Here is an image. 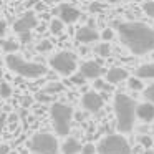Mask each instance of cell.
<instances>
[{"mask_svg": "<svg viewBox=\"0 0 154 154\" xmlns=\"http://www.w3.org/2000/svg\"><path fill=\"white\" fill-rule=\"evenodd\" d=\"M118 27V37L123 47L133 55H146L154 51V28L141 22H121Z\"/></svg>", "mask_w": 154, "mask_h": 154, "instance_id": "1", "label": "cell"}, {"mask_svg": "<svg viewBox=\"0 0 154 154\" xmlns=\"http://www.w3.org/2000/svg\"><path fill=\"white\" fill-rule=\"evenodd\" d=\"M136 101L124 93L114 96V113H116V128L119 133H129L134 128L136 121Z\"/></svg>", "mask_w": 154, "mask_h": 154, "instance_id": "2", "label": "cell"}, {"mask_svg": "<svg viewBox=\"0 0 154 154\" xmlns=\"http://www.w3.org/2000/svg\"><path fill=\"white\" fill-rule=\"evenodd\" d=\"M5 63H7L8 70H12L14 73L20 75L23 78H30V80L43 76L48 71L45 65L35 63V61H28V60H25V58L18 57L15 53H8L5 57Z\"/></svg>", "mask_w": 154, "mask_h": 154, "instance_id": "3", "label": "cell"}, {"mask_svg": "<svg viewBox=\"0 0 154 154\" xmlns=\"http://www.w3.org/2000/svg\"><path fill=\"white\" fill-rule=\"evenodd\" d=\"M71 118H73V109L71 106L63 103H53L51 104V119L58 136H66L70 133Z\"/></svg>", "mask_w": 154, "mask_h": 154, "instance_id": "4", "label": "cell"}, {"mask_svg": "<svg viewBox=\"0 0 154 154\" xmlns=\"http://www.w3.org/2000/svg\"><path fill=\"white\" fill-rule=\"evenodd\" d=\"M27 146L35 154H57L58 152L57 137L48 133H38L35 136H32L28 139Z\"/></svg>", "mask_w": 154, "mask_h": 154, "instance_id": "5", "label": "cell"}, {"mask_svg": "<svg viewBox=\"0 0 154 154\" xmlns=\"http://www.w3.org/2000/svg\"><path fill=\"white\" fill-rule=\"evenodd\" d=\"M100 154H129L131 146L121 134H109L103 137L96 146Z\"/></svg>", "mask_w": 154, "mask_h": 154, "instance_id": "6", "label": "cell"}, {"mask_svg": "<svg viewBox=\"0 0 154 154\" xmlns=\"http://www.w3.org/2000/svg\"><path fill=\"white\" fill-rule=\"evenodd\" d=\"M50 66L61 76H71L76 70V57L71 51H58L50 58Z\"/></svg>", "mask_w": 154, "mask_h": 154, "instance_id": "7", "label": "cell"}, {"mask_svg": "<svg viewBox=\"0 0 154 154\" xmlns=\"http://www.w3.org/2000/svg\"><path fill=\"white\" fill-rule=\"evenodd\" d=\"M53 14H57L58 18H60L63 23H75V22H78L81 18V12L70 4H61Z\"/></svg>", "mask_w": 154, "mask_h": 154, "instance_id": "8", "label": "cell"}, {"mask_svg": "<svg viewBox=\"0 0 154 154\" xmlns=\"http://www.w3.org/2000/svg\"><path fill=\"white\" fill-rule=\"evenodd\" d=\"M103 96L98 93H94V91H88V93L83 94V98H81V104H83V108L86 111H90V113H96V111H100L101 108H103Z\"/></svg>", "mask_w": 154, "mask_h": 154, "instance_id": "9", "label": "cell"}, {"mask_svg": "<svg viewBox=\"0 0 154 154\" xmlns=\"http://www.w3.org/2000/svg\"><path fill=\"white\" fill-rule=\"evenodd\" d=\"M38 20L35 17L33 12H27L22 18H18L17 22L14 23V32L15 33H23V32H32V28H37Z\"/></svg>", "mask_w": 154, "mask_h": 154, "instance_id": "10", "label": "cell"}, {"mask_svg": "<svg viewBox=\"0 0 154 154\" xmlns=\"http://www.w3.org/2000/svg\"><path fill=\"white\" fill-rule=\"evenodd\" d=\"M80 73L86 80H96V78H100L103 75V66L94 60H88L80 65Z\"/></svg>", "mask_w": 154, "mask_h": 154, "instance_id": "11", "label": "cell"}, {"mask_svg": "<svg viewBox=\"0 0 154 154\" xmlns=\"http://www.w3.org/2000/svg\"><path fill=\"white\" fill-rule=\"evenodd\" d=\"M100 37L101 35L98 33L93 27H90V25H86V27H80L76 30V33H75L76 42L81 43V45H90V43H93V42L100 40Z\"/></svg>", "mask_w": 154, "mask_h": 154, "instance_id": "12", "label": "cell"}, {"mask_svg": "<svg viewBox=\"0 0 154 154\" xmlns=\"http://www.w3.org/2000/svg\"><path fill=\"white\" fill-rule=\"evenodd\" d=\"M136 116L144 123L154 121V104L152 103H143L136 108Z\"/></svg>", "mask_w": 154, "mask_h": 154, "instance_id": "13", "label": "cell"}, {"mask_svg": "<svg viewBox=\"0 0 154 154\" xmlns=\"http://www.w3.org/2000/svg\"><path fill=\"white\" fill-rule=\"evenodd\" d=\"M128 78V71L121 66H113L106 71V81H109L111 85H118L121 81H124Z\"/></svg>", "mask_w": 154, "mask_h": 154, "instance_id": "14", "label": "cell"}, {"mask_svg": "<svg viewBox=\"0 0 154 154\" xmlns=\"http://www.w3.org/2000/svg\"><path fill=\"white\" fill-rule=\"evenodd\" d=\"M136 76L141 80H154V63H146L136 68Z\"/></svg>", "mask_w": 154, "mask_h": 154, "instance_id": "15", "label": "cell"}, {"mask_svg": "<svg viewBox=\"0 0 154 154\" xmlns=\"http://www.w3.org/2000/svg\"><path fill=\"white\" fill-rule=\"evenodd\" d=\"M81 147L83 146L80 144V141L71 137V139L65 141L61 149H63V154H78V152H81Z\"/></svg>", "mask_w": 154, "mask_h": 154, "instance_id": "16", "label": "cell"}, {"mask_svg": "<svg viewBox=\"0 0 154 154\" xmlns=\"http://www.w3.org/2000/svg\"><path fill=\"white\" fill-rule=\"evenodd\" d=\"M0 47H2V50L5 51V53H15V51L20 48V45H18V42L12 40V38H8V40H4V42H0Z\"/></svg>", "mask_w": 154, "mask_h": 154, "instance_id": "17", "label": "cell"}, {"mask_svg": "<svg viewBox=\"0 0 154 154\" xmlns=\"http://www.w3.org/2000/svg\"><path fill=\"white\" fill-rule=\"evenodd\" d=\"M94 53H96L98 57H103V58L109 57V55H111V47H109V43H108V42L98 43L96 47H94Z\"/></svg>", "mask_w": 154, "mask_h": 154, "instance_id": "18", "label": "cell"}, {"mask_svg": "<svg viewBox=\"0 0 154 154\" xmlns=\"http://www.w3.org/2000/svg\"><path fill=\"white\" fill-rule=\"evenodd\" d=\"M65 30V23L60 20V18H55V20H51L50 23V32L53 35H61Z\"/></svg>", "mask_w": 154, "mask_h": 154, "instance_id": "19", "label": "cell"}, {"mask_svg": "<svg viewBox=\"0 0 154 154\" xmlns=\"http://www.w3.org/2000/svg\"><path fill=\"white\" fill-rule=\"evenodd\" d=\"M60 91H63V85L58 83V81H51V83H48L47 86H45L43 93H47V94H55V93H60Z\"/></svg>", "mask_w": 154, "mask_h": 154, "instance_id": "20", "label": "cell"}, {"mask_svg": "<svg viewBox=\"0 0 154 154\" xmlns=\"http://www.w3.org/2000/svg\"><path fill=\"white\" fill-rule=\"evenodd\" d=\"M94 88L100 90V91H106V93L113 91V85H111L109 81H106V80H100V78L94 80Z\"/></svg>", "mask_w": 154, "mask_h": 154, "instance_id": "21", "label": "cell"}, {"mask_svg": "<svg viewBox=\"0 0 154 154\" xmlns=\"http://www.w3.org/2000/svg\"><path fill=\"white\" fill-rule=\"evenodd\" d=\"M128 86H129L131 90H134V91H141L143 90V81H141V78H137V76L128 78Z\"/></svg>", "mask_w": 154, "mask_h": 154, "instance_id": "22", "label": "cell"}, {"mask_svg": "<svg viewBox=\"0 0 154 154\" xmlns=\"http://www.w3.org/2000/svg\"><path fill=\"white\" fill-rule=\"evenodd\" d=\"M12 96V88H10V85L7 83V81H2L0 83V98H10Z\"/></svg>", "mask_w": 154, "mask_h": 154, "instance_id": "23", "label": "cell"}, {"mask_svg": "<svg viewBox=\"0 0 154 154\" xmlns=\"http://www.w3.org/2000/svg\"><path fill=\"white\" fill-rule=\"evenodd\" d=\"M143 10L147 17L154 18V0H149V2H144L143 4Z\"/></svg>", "mask_w": 154, "mask_h": 154, "instance_id": "24", "label": "cell"}, {"mask_svg": "<svg viewBox=\"0 0 154 154\" xmlns=\"http://www.w3.org/2000/svg\"><path fill=\"white\" fill-rule=\"evenodd\" d=\"M51 48H53V45H51L50 40H42L40 43L37 45V50L42 51V53H43V51H50Z\"/></svg>", "mask_w": 154, "mask_h": 154, "instance_id": "25", "label": "cell"}, {"mask_svg": "<svg viewBox=\"0 0 154 154\" xmlns=\"http://www.w3.org/2000/svg\"><path fill=\"white\" fill-rule=\"evenodd\" d=\"M144 98H146L149 103H152L154 104V83L152 85H149V86L144 90Z\"/></svg>", "mask_w": 154, "mask_h": 154, "instance_id": "26", "label": "cell"}, {"mask_svg": "<svg viewBox=\"0 0 154 154\" xmlns=\"http://www.w3.org/2000/svg\"><path fill=\"white\" fill-rule=\"evenodd\" d=\"M113 38H114L113 28H104V30L101 32V40L103 42H109V40H113Z\"/></svg>", "mask_w": 154, "mask_h": 154, "instance_id": "27", "label": "cell"}, {"mask_svg": "<svg viewBox=\"0 0 154 154\" xmlns=\"http://www.w3.org/2000/svg\"><path fill=\"white\" fill-rule=\"evenodd\" d=\"M70 81H71L73 85H78V86H81V85H85V81H86V78H85L81 73H78V75H73Z\"/></svg>", "mask_w": 154, "mask_h": 154, "instance_id": "28", "label": "cell"}, {"mask_svg": "<svg viewBox=\"0 0 154 154\" xmlns=\"http://www.w3.org/2000/svg\"><path fill=\"white\" fill-rule=\"evenodd\" d=\"M96 151L98 149L93 146V144H85V146L81 147V154H94Z\"/></svg>", "mask_w": 154, "mask_h": 154, "instance_id": "29", "label": "cell"}, {"mask_svg": "<svg viewBox=\"0 0 154 154\" xmlns=\"http://www.w3.org/2000/svg\"><path fill=\"white\" fill-rule=\"evenodd\" d=\"M139 143L143 144L144 147H151V146H152V139H151L149 136H146V134H143V136H139Z\"/></svg>", "mask_w": 154, "mask_h": 154, "instance_id": "30", "label": "cell"}, {"mask_svg": "<svg viewBox=\"0 0 154 154\" xmlns=\"http://www.w3.org/2000/svg\"><path fill=\"white\" fill-rule=\"evenodd\" d=\"M18 37H20L22 43H30L32 42V32H23V33H20Z\"/></svg>", "mask_w": 154, "mask_h": 154, "instance_id": "31", "label": "cell"}, {"mask_svg": "<svg viewBox=\"0 0 154 154\" xmlns=\"http://www.w3.org/2000/svg\"><path fill=\"white\" fill-rule=\"evenodd\" d=\"M37 100H38V101H50V100H51V94H47V93H38V94H37Z\"/></svg>", "mask_w": 154, "mask_h": 154, "instance_id": "32", "label": "cell"}, {"mask_svg": "<svg viewBox=\"0 0 154 154\" xmlns=\"http://www.w3.org/2000/svg\"><path fill=\"white\" fill-rule=\"evenodd\" d=\"M5 33H7V22L0 20V38L4 37Z\"/></svg>", "mask_w": 154, "mask_h": 154, "instance_id": "33", "label": "cell"}, {"mask_svg": "<svg viewBox=\"0 0 154 154\" xmlns=\"http://www.w3.org/2000/svg\"><path fill=\"white\" fill-rule=\"evenodd\" d=\"M0 154H10V147L5 144H0Z\"/></svg>", "mask_w": 154, "mask_h": 154, "instance_id": "34", "label": "cell"}, {"mask_svg": "<svg viewBox=\"0 0 154 154\" xmlns=\"http://www.w3.org/2000/svg\"><path fill=\"white\" fill-rule=\"evenodd\" d=\"M109 4H124V2H141V0H108Z\"/></svg>", "mask_w": 154, "mask_h": 154, "instance_id": "35", "label": "cell"}, {"mask_svg": "<svg viewBox=\"0 0 154 154\" xmlns=\"http://www.w3.org/2000/svg\"><path fill=\"white\" fill-rule=\"evenodd\" d=\"M4 119H5V116L2 114V116H0V129H2V123H4Z\"/></svg>", "mask_w": 154, "mask_h": 154, "instance_id": "36", "label": "cell"}, {"mask_svg": "<svg viewBox=\"0 0 154 154\" xmlns=\"http://www.w3.org/2000/svg\"><path fill=\"white\" fill-rule=\"evenodd\" d=\"M4 76V71H2V68H0V78Z\"/></svg>", "mask_w": 154, "mask_h": 154, "instance_id": "37", "label": "cell"}, {"mask_svg": "<svg viewBox=\"0 0 154 154\" xmlns=\"http://www.w3.org/2000/svg\"><path fill=\"white\" fill-rule=\"evenodd\" d=\"M7 2H10V0H7Z\"/></svg>", "mask_w": 154, "mask_h": 154, "instance_id": "38", "label": "cell"}]
</instances>
